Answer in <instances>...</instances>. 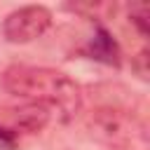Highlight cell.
I'll return each instance as SVG.
<instances>
[{
	"mask_svg": "<svg viewBox=\"0 0 150 150\" xmlns=\"http://www.w3.org/2000/svg\"><path fill=\"white\" fill-rule=\"evenodd\" d=\"M16 143H19V136L12 129H7V127L0 124V150H14Z\"/></svg>",
	"mask_w": 150,
	"mask_h": 150,
	"instance_id": "7",
	"label": "cell"
},
{
	"mask_svg": "<svg viewBox=\"0 0 150 150\" xmlns=\"http://www.w3.org/2000/svg\"><path fill=\"white\" fill-rule=\"evenodd\" d=\"M0 84L7 94L23 98L26 103H38L52 110L59 120H73L82 108V91L75 80L66 73L45 68V66H26L12 63L2 70Z\"/></svg>",
	"mask_w": 150,
	"mask_h": 150,
	"instance_id": "1",
	"label": "cell"
},
{
	"mask_svg": "<svg viewBox=\"0 0 150 150\" xmlns=\"http://www.w3.org/2000/svg\"><path fill=\"white\" fill-rule=\"evenodd\" d=\"M84 54L89 56V59H94V61H101V63H105V66H120V45H117V40L112 38V33L108 30V28H103V26H96V30H94V35L89 38V42H87V47H84Z\"/></svg>",
	"mask_w": 150,
	"mask_h": 150,
	"instance_id": "5",
	"label": "cell"
},
{
	"mask_svg": "<svg viewBox=\"0 0 150 150\" xmlns=\"http://www.w3.org/2000/svg\"><path fill=\"white\" fill-rule=\"evenodd\" d=\"M5 112L7 115L0 124L12 129L16 136L19 134H38L52 120V110L45 108V105H38V103H26L21 108H12V110H5Z\"/></svg>",
	"mask_w": 150,
	"mask_h": 150,
	"instance_id": "4",
	"label": "cell"
},
{
	"mask_svg": "<svg viewBox=\"0 0 150 150\" xmlns=\"http://www.w3.org/2000/svg\"><path fill=\"white\" fill-rule=\"evenodd\" d=\"M52 26V12L45 5H26L9 12L2 21V35L12 45H26L42 38Z\"/></svg>",
	"mask_w": 150,
	"mask_h": 150,
	"instance_id": "3",
	"label": "cell"
},
{
	"mask_svg": "<svg viewBox=\"0 0 150 150\" xmlns=\"http://www.w3.org/2000/svg\"><path fill=\"white\" fill-rule=\"evenodd\" d=\"M129 16H131V23H134V26L141 30V35L145 38V35H148V16H150V7H148L145 2H136V5H131Z\"/></svg>",
	"mask_w": 150,
	"mask_h": 150,
	"instance_id": "6",
	"label": "cell"
},
{
	"mask_svg": "<svg viewBox=\"0 0 150 150\" xmlns=\"http://www.w3.org/2000/svg\"><path fill=\"white\" fill-rule=\"evenodd\" d=\"M89 131L110 150H143L148 134L141 120L120 108H101L89 120Z\"/></svg>",
	"mask_w": 150,
	"mask_h": 150,
	"instance_id": "2",
	"label": "cell"
},
{
	"mask_svg": "<svg viewBox=\"0 0 150 150\" xmlns=\"http://www.w3.org/2000/svg\"><path fill=\"white\" fill-rule=\"evenodd\" d=\"M134 70L138 73L141 80H148V52H145V49H141V52L136 54V59H134Z\"/></svg>",
	"mask_w": 150,
	"mask_h": 150,
	"instance_id": "8",
	"label": "cell"
}]
</instances>
